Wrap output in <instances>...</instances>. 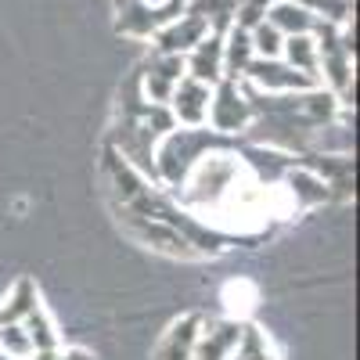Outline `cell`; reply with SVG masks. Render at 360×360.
<instances>
[{"label":"cell","instance_id":"6","mask_svg":"<svg viewBox=\"0 0 360 360\" xmlns=\"http://www.w3.org/2000/svg\"><path fill=\"white\" fill-rule=\"evenodd\" d=\"M209 37V25L198 18V15H191V11H184L180 18H173L169 25H162L159 33H155V44H159V54H188L195 44H202Z\"/></svg>","mask_w":360,"mask_h":360},{"label":"cell","instance_id":"3","mask_svg":"<svg viewBox=\"0 0 360 360\" xmlns=\"http://www.w3.org/2000/svg\"><path fill=\"white\" fill-rule=\"evenodd\" d=\"M188 76L184 54H155L152 62L141 69V94L152 105H169L173 86Z\"/></svg>","mask_w":360,"mask_h":360},{"label":"cell","instance_id":"13","mask_svg":"<svg viewBox=\"0 0 360 360\" xmlns=\"http://www.w3.org/2000/svg\"><path fill=\"white\" fill-rule=\"evenodd\" d=\"M33 307H40L37 285L29 281V278H18L15 288L8 292V299H4V307H0V324H18Z\"/></svg>","mask_w":360,"mask_h":360},{"label":"cell","instance_id":"17","mask_svg":"<svg viewBox=\"0 0 360 360\" xmlns=\"http://www.w3.org/2000/svg\"><path fill=\"white\" fill-rule=\"evenodd\" d=\"M249 40H252V54L256 58H281V47H285V37L278 33L274 25H270L266 18L249 33Z\"/></svg>","mask_w":360,"mask_h":360},{"label":"cell","instance_id":"4","mask_svg":"<svg viewBox=\"0 0 360 360\" xmlns=\"http://www.w3.org/2000/svg\"><path fill=\"white\" fill-rule=\"evenodd\" d=\"M209 98H213V86H205L191 76H184L173 94H169V112L176 119V127H205V115H209Z\"/></svg>","mask_w":360,"mask_h":360},{"label":"cell","instance_id":"11","mask_svg":"<svg viewBox=\"0 0 360 360\" xmlns=\"http://www.w3.org/2000/svg\"><path fill=\"white\" fill-rule=\"evenodd\" d=\"M252 40H249V33L245 29H238V25H231L227 33H224V79H242L245 76V69H249V62H252Z\"/></svg>","mask_w":360,"mask_h":360},{"label":"cell","instance_id":"9","mask_svg":"<svg viewBox=\"0 0 360 360\" xmlns=\"http://www.w3.org/2000/svg\"><path fill=\"white\" fill-rule=\"evenodd\" d=\"M266 22L274 25L281 37H303V33H314V25H317V18L307 8H299L295 0H278V4H270Z\"/></svg>","mask_w":360,"mask_h":360},{"label":"cell","instance_id":"19","mask_svg":"<svg viewBox=\"0 0 360 360\" xmlns=\"http://www.w3.org/2000/svg\"><path fill=\"white\" fill-rule=\"evenodd\" d=\"M259 4H266V8H270V4H278V0H259Z\"/></svg>","mask_w":360,"mask_h":360},{"label":"cell","instance_id":"5","mask_svg":"<svg viewBox=\"0 0 360 360\" xmlns=\"http://www.w3.org/2000/svg\"><path fill=\"white\" fill-rule=\"evenodd\" d=\"M184 69H188L191 79H198L205 86H217L224 79V37L209 33L202 44H195L184 54Z\"/></svg>","mask_w":360,"mask_h":360},{"label":"cell","instance_id":"10","mask_svg":"<svg viewBox=\"0 0 360 360\" xmlns=\"http://www.w3.org/2000/svg\"><path fill=\"white\" fill-rule=\"evenodd\" d=\"M220 303H224V314H227V321H242L245 324V317L256 310V303H259V288L249 281V278H231L224 288H220Z\"/></svg>","mask_w":360,"mask_h":360},{"label":"cell","instance_id":"2","mask_svg":"<svg viewBox=\"0 0 360 360\" xmlns=\"http://www.w3.org/2000/svg\"><path fill=\"white\" fill-rule=\"evenodd\" d=\"M242 79L256 90H266V94H288V90H317L321 86L317 79L285 65L281 58H252Z\"/></svg>","mask_w":360,"mask_h":360},{"label":"cell","instance_id":"12","mask_svg":"<svg viewBox=\"0 0 360 360\" xmlns=\"http://www.w3.org/2000/svg\"><path fill=\"white\" fill-rule=\"evenodd\" d=\"M281 58H285V65H292L295 72H303V76H310V79L321 83V72H317V69H321V65H317V44H314L310 33H303V37H285Z\"/></svg>","mask_w":360,"mask_h":360},{"label":"cell","instance_id":"14","mask_svg":"<svg viewBox=\"0 0 360 360\" xmlns=\"http://www.w3.org/2000/svg\"><path fill=\"white\" fill-rule=\"evenodd\" d=\"M18 324L25 328V335L33 339L37 349H58V346H62V342H58V335H54V324H51V317H47L44 307H33Z\"/></svg>","mask_w":360,"mask_h":360},{"label":"cell","instance_id":"1","mask_svg":"<svg viewBox=\"0 0 360 360\" xmlns=\"http://www.w3.org/2000/svg\"><path fill=\"white\" fill-rule=\"evenodd\" d=\"M209 130H217L224 137L242 134L245 127H252V108L242 94V86L234 79H220L213 86V98H209V115H205Z\"/></svg>","mask_w":360,"mask_h":360},{"label":"cell","instance_id":"8","mask_svg":"<svg viewBox=\"0 0 360 360\" xmlns=\"http://www.w3.org/2000/svg\"><path fill=\"white\" fill-rule=\"evenodd\" d=\"M202 324H205V321H202L198 314H191V317H184V321H176L169 332H166V339L159 342L155 360H191Z\"/></svg>","mask_w":360,"mask_h":360},{"label":"cell","instance_id":"15","mask_svg":"<svg viewBox=\"0 0 360 360\" xmlns=\"http://www.w3.org/2000/svg\"><path fill=\"white\" fill-rule=\"evenodd\" d=\"M295 4L307 8L317 22H328V25L353 22V0H295Z\"/></svg>","mask_w":360,"mask_h":360},{"label":"cell","instance_id":"18","mask_svg":"<svg viewBox=\"0 0 360 360\" xmlns=\"http://www.w3.org/2000/svg\"><path fill=\"white\" fill-rule=\"evenodd\" d=\"M54 360H94V356H90L86 349H58Z\"/></svg>","mask_w":360,"mask_h":360},{"label":"cell","instance_id":"16","mask_svg":"<svg viewBox=\"0 0 360 360\" xmlns=\"http://www.w3.org/2000/svg\"><path fill=\"white\" fill-rule=\"evenodd\" d=\"M0 353L11 356V360H29L37 353V346L25 335L22 324H0Z\"/></svg>","mask_w":360,"mask_h":360},{"label":"cell","instance_id":"7","mask_svg":"<svg viewBox=\"0 0 360 360\" xmlns=\"http://www.w3.org/2000/svg\"><path fill=\"white\" fill-rule=\"evenodd\" d=\"M242 328H245L242 321H213V324H202L191 360H227L231 349L238 346V339H242Z\"/></svg>","mask_w":360,"mask_h":360}]
</instances>
